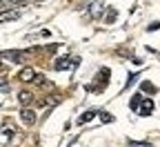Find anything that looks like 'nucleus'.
<instances>
[{
	"mask_svg": "<svg viewBox=\"0 0 160 147\" xmlns=\"http://www.w3.org/2000/svg\"><path fill=\"white\" fill-rule=\"evenodd\" d=\"M113 18H116V9L111 7V9L107 11V18H105V23H113Z\"/></svg>",
	"mask_w": 160,
	"mask_h": 147,
	"instance_id": "12",
	"label": "nucleus"
},
{
	"mask_svg": "<svg viewBox=\"0 0 160 147\" xmlns=\"http://www.w3.org/2000/svg\"><path fill=\"white\" fill-rule=\"evenodd\" d=\"M158 27H160V23H151V25H149V31H153V29H158Z\"/></svg>",
	"mask_w": 160,
	"mask_h": 147,
	"instance_id": "18",
	"label": "nucleus"
},
{
	"mask_svg": "<svg viewBox=\"0 0 160 147\" xmlns=\"http://www.w3.org/2000/svg\"><path fill=\"white\" fill-rule=\"evenodd\" d=\"M20 118H22L27 125H33L36 123V112L29 109V107H22V109H20Z\"/></svg>",
	"mask_w": 160,
	"mask_h": 147,
	"instance_id": "5",
	"label": "nucleus"
},
{
	"mask_svg": "<svg viewBox=\"0 0 160 147\" xmlns=\"http://www.w3.org/2000/svg\"><path fill=\"white\" fill-rule=\"evenodd\" d=\"M78 62H80V58L60 56V58H56V62H53V69H56V71H65V69H69V67H76Z\"/></svg>",
	"mask_w": 160,
	"mask_h": 147,
	"instance_id": "2",
	"label": "nucleus"
},
{
	"mask_svg": "<svg viewBox=\"0 0 160 147\" xmlns=\"http://www.w3.org/2000/svg\"><path fill=\"white\" fill-rule=\"evenodd\" d=\"M107 82H109V69H107V67H102V69L98 71L96 82H93V85H89L87 89H89V92H93V94H98V92H102V89L107 87Z\"/></svg>",
	"mask_w": 160,
	"mask_h": 147,
	"instance_id": "1",
	"label": "nucleus"
},
{
	"mask_svg": "<svg viewBox=\"0 0 160 147\" xmlns=\"http://www.w3.org/2000/svg\"><path fill=\"white\" fill-rule=\"evenodd\" d=\"M0 69H2V60H0Z\"/></svg>",
	"mask_w": 160,
	"mask_h": 147,
	"instance_id": "20",
	"label": "nucleus"
},
{
	"mask_svg": "<svg viewBox=\"0 0 160 147\" xmlns=\"http://www.w3.org/2000/svg\"><path fill=\"white\" fill-rule=\"evenodd\" d=\"M31 82H36V85H45V82H47V80H45V76H40V74H36Z\"/></svg>",
	"mask_w": 160,
	"mask_h": 147,
	"instance_id": "13",
	"label": "nucleus"
},
{
	"mask_svg": "<svg viewBox=\"0 0 160 147\" xmlns=\"http://www.w3.org/2000/svg\"><path fill=\"white\" fill-rule=\"evenodd\" d=\"M2 23H5V20H2V18H0V25H2Z\"/></svg>",
	"mask_w": 160,
	"mask_h": 147,
	"instance_id": "19",
	"label": "nucleus"
},
{
	"mask_svg": "<svg viewBox=\"0 0 160 147\" xmlns=\"http://www.w3.org/2000/svg\"><path fill=\"white\" fill-rule=\"evenodd\" d=\"M0 92H9V85H7L5 78H0Z\"/></svg>",
	"mask_w": 160,
	"mask_h": 147,
	"instance_id": "16",
	"label": "nucleus"
},
{
	"mask_svg": "<svg viewBox=\"0 0 160 147\" xmlns=\"http://www.w3.org/2000/svg\"><path fill=\"white\" fill-rule=\"evenodd\" d=\"M140 102H142V96L136 94V96L131 98V109H136V112H138V105H140Z\"/></svg>",
	"mask_w": 160,
	"mask_h": 147,
	"instance_id": "10",
	"label": "nucleus"
},
{
	"mask_svg": "<svg viewBox=\"0 0 160 147\" xmlns=\"http://www.w3.org/2000/svg\"><path fill=\"white\" fill-rule=\"evenodd\" d=\"M29 56V51H20V49H9V51H2L0 54V58H7L11 62H25Z\"/></svg>",
	"mask_w": 160,
	"mask_h": 147,
	"instance_id": "3",
	"label": "nucleus"
},
{
	"mask_svg": "<svg viewBox=\"0 0 160 147\" xmlns=\"http://www.w3.org/2000/svg\"><path fill=\"white\" fill-rule=\"evenodd\" d=\"M33 76H36V71L31 67H25L22 71H20V80H33Z\"/></svg>",
	"mask_w": 160,
	"mask_h": 147,
	"instance_id": "9",
	"label": "nucleus"
},
{
	"mask_svg": "<svg viewBox=\"0 0 160 147\" xmlns=\"http://www.w3.org/2000/svg\"><path fill=\"white\" fill-rule=\"evenodd\" d=\"M100 118H102V123H111V120H113L111 114H100Z\"/></svg>",
	"mask_w": 160,
	"mask_h": 147,
	"instance_id": "17",
	"label": "nucleus"
},
{
	"mask_svg": "<svg viewBox=\"0 0 160 147\" xmlns=\"http://www.w3.org/2000/svg\"><path fill=\"white\" fill-rule=\"evenodd\" d=\"M18 100H20V105H29L33 100V94L31 92H20L18 94Z\"/></svg>",
	"mask_w": 160,
	"mask_h": 147,
	"instance_id": "8",
	"label": "nucleus"
},
{
	"mask_svg": "<svg viewBox=\"0 0 160 147\" xmlns=\"http://www.w3.org/2000/svg\"><path fill=\"white\" fill-rule=\"evenodd\" d=\"M140 89L147 92V94H153V92H156V87L151 85V82H142V85H140Z\"/></svg>",
	"mask_w": 160,
	"mask_h": 147,
	"instance_id": "11",
	"label": "nucleus"
},
{
	"mask_svg": "<svg viewBox=\"0 0 160 147\" xmlns=\"http://www.w3.org/2000/svg\"><path fill=\"white\" fill-rule=\"evenodd\" d=\"M129 145H131V147H151L149 143H142V140H140V143H138V140H129Z\"/></svg>",
	"mask_w": 160,
	"mask_h": 147,
	"instance_id": "14",
	"label": "nucleus"
},
{
	"mask_svg": "<svg viewBox=\"0 0 160 147\" xmlns=\"http://www.w3.org/2000/svg\"><path fill=\"white\" fill-rule=\"evenodd\" d=\"M136 76H138V74H129V80H127V85H125V89H129V87L133 85V80H136Z\"/></svg>",
	"mask_w": 160,
	"mask_h": 147,
	"instance_id": "15",
	"label": "nucleus"
},
{
	"mask_svg": "<svg viewBox=\"0 0 160 147\" xmlns=\"http://www.w3.org/2000/svg\"><path fill=\"white\" fill-rule=\"evenodd\" d=\"M96 114H98L96 109H89V112H85V114H80V118H78V123H80V125H85V123H89V120H93V118H96Z\"/></svg>",
	"mask_w": 160,
	"mask_h": 147,
	"instance_id": "6",
	"label": "nucleus"
},
{
	"mask_svg": "<svg viewBox=\"0 0 160 147\" xmlns=\"http://www.w3.org/2000/svg\"><path fill=\"white\" fill-rule=\"evenodd\" d=\"M102 9H105V5H102V0H93V3L89 5V13L98 20V18H102Z\"/></svg>",
	"mask_w": 160,
	"mask_h": 147,
	"instance_id": "4",
	"label": "nucleus"
},
{
	"mask_svg": "<svg viewBox=\"0 0 160 147\" xmlns=\"http://www.w3.org/2000/svg\"><path fill=\"white\" fill-rule=\"evenodd\" d=\"M142 116H149L151 112H153V102L151 100H142V105H140V109H138Z\"/></svg>",
	"mask_w": 160,
	"mask_h": 147,
	"instance_id": "7",
	"label": "nucleus"
}]
</instances>
